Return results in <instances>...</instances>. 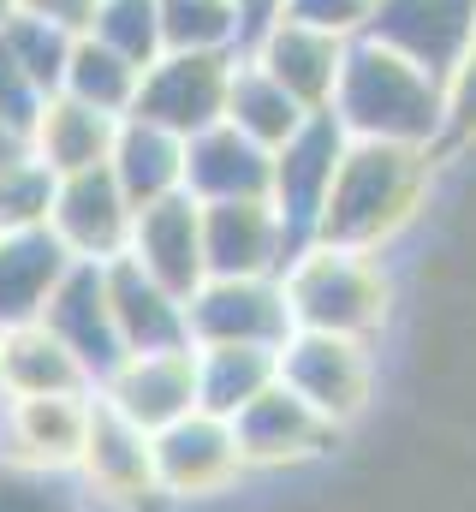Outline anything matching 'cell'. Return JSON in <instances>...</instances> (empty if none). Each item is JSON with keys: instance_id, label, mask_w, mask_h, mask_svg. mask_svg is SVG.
<instances>
[{"instance_id": "cell-18", "label": "cell", "mask_w": 476, "mask_h": 512, "mask_svg": "<svg viewBox=\"0 0 476 512\" xmlns=\"http://www.w3.org/2000/svg\"><path fill=\"white\" fill-rule=\"evenodd\" d=\"M78 483L108 501V507H143L149 495H161L155 483V447L137 423H125L96 399V423H90V447L78 459Z\"/></svg>"}, {"instance_id": "cell-20", "label": "cell", "mask_w": 476, "mask_h": 512, "mask_svg": "<svg viewBox=\"0 0 476 512\" xmlns=\"http://www.w3.org/2000/svg\"><path fill=\"white\" fill-rule=\"evenodd\" d=\"M102 268H108V304H114V328H119V346L125 352H173V346H191V322H185V298L179 292H167L131 256H114Z\"/></svg>"}, {"instance_id": "cell-37", "label": "cell", "mask_w": 476, "mask_h": 512, "mask_svg": "<svg viewBox=\"0 0 476 512\" xmlns=\"http://www.w3.org/2000/svg\"><path fill=\"white\" fill-rule=\"evenodd\" d=\"M238 6H244V18H250V36H256V30L274 18V6H280V0H238Z\"/></svg>"}, {"instance_id": "cell-35", "label": "cell", "mask_w": 476, "mask_h": 512, "mask_svg": "<svg viewBox=\"0 0 476 512\" xmlns=\"http://www.w3.org/2000/svg\"><path fill=\"white\" fill-rule=\"evenodd\" d=\"M441 143H476V48L441 78Z\"/></svg>"}, {"instance_id": "cell-12", "label": "cell", "mask_w": 476, "mask_h": 512, "mask_svg": "<svg viewBox=\"0 0 476 512\" xmlns=\"http://www.w3.org/2000/svg\"><path fill=\"white\" fill-rule=\"evenodd\" d=\"M96 423V393H24L0 399L6 459L42 465V471H78Z\"/></svg>"}, {"instance_id": "cell-40", "label": "cell", "mask_w": 476, "mask_h": 512, "mask_svg": "<svg viewBox=\"0 0 476 512\" xmlns=\"http://www.w3.org/2000/svg\"><path fill=\"white\" fill-rule=\"evenodd\" d=\"M0 399H6V387H0Z\"/></svg>"}, {"instance_id": "cell-6", "label": "cell", "mask_w": 476, "mask_h": 512, "mask_svg": "<svg viewBox=\"0 0 476 512\" xmlns=\"http://www.w3.org/2000/svg\"><path fill=\"white\" fill-rule=\"evenodd\" d=\"M346 126L334 114H310L304 126L292 131L280 149H274V185H268V203L280 209V227L286 239L304 251L316 239V221H322V203L334 191V173H340V155H346Z\"/></svg>"}, {"instance_id": "cell-2", "label": "cell", "mask_w": 476, "mask_h": 512, "mask_svg": "<svg viewBox=\"0 0 476 512\" xmlns=\"http://www.w3.org/2000/svg\"><path fill=\"white\" fill-rule=\"evenodd\" d=\"M328 114L346 126V137L441 149V78L423 72L417 60L393 54L387 42L357 36L346 48V72H340Z\"/></svg>"}, {"instance_id": "cell-29", "label": "cell", "mask_w": 476, "mask_h": 512, "mask_svg": "<svg viewBox=\"0 0 476 512\" xmlns=\"http://www.w3.org/2000/svg\"><path fill=\"white\" fill-rule=\"evenodd\" d=\"M84 36L119 48L131 66H149V60L167 54V42H161V0H96V18H90Z\"/></svg>"}, {"instance_id": "cell-16", "label": "cell", "mask_w": 476, "mask_h": 512, "mask_svg": "<svg viewBox=\"0 0 476 512\" xmlns=\"http://www.w3.org/2000/svg\"><path fill=\"white\" fill-rule=\"evenodd\" d=\"M42 322L72 346V358L90 370L96 387L108 382V370L125 358L119 328H114V304H108V268H102V262H72L66 280L54 286Z\"/></svg>"}, {"instance_id": "cell-39", "label": "cell", "mask_w": 476, "mask_h": 512, "mask_svg": "<svg viewBox=\"0 0 476 512\" xmlns=\"http://www.w3.org/2000/svg\"><path fill=\"white\" fill-rule=\"evenodd\" d=\"M6 18H18V0H0V24H6Z\"/></svg>"}, {"instance_id": "cell-8", "label": "cell", "mask_w": 476, "mask_h": 512, "mask_svg": "<svg viewBox=\"0 0 476 512\" xmlns=\"http://www.w3.org/2000/svg\"><path fill=\"white\" fill-rule=\"evenodd\" d=\"M191 346H286L292 310L280 280H203L185 298Z\"/></svg>"}, {"instance_id": "cell-32", "label": "cell", "mask_w": 476, "mask_h": 512, "mask_svg": "<svg viewBox=\"0 0 476 512\" xmlns=\"http://www.w3.org/2000/svg\"><path fill=\"white\" fill-rule=\"evenodd\" d=\"M0 36L12 42V54H18V66L36 78V90L42 96H54L60 90V78H66V60H72V42L78 36H66V30H54V24H42V18H6L0 24Z\"/></svg>"}, {"instance_id": "cell-30", "label": "cell", "mask_w": 476, "mask_h": 512, "mask_svg": "<svg viewBox=\"0 0 476 512\" xmlns=\"http://www.w3.org/2000/svg\"><path fill=\"white\" fill-rule=\"evenodd\" d=\"M90 489L78 483V471H42V465H18L0 459V512H84Z\"/></svg>"}, {"instance_id": "cell-3", "label": "cell", "mask_w": 476, "mask_h": 512, "mask_svg": "<svg viewBox=\"0 0 476 512\" xmlns=\"http://www.w3.org/2000/svg\"><path fill=\"white\" fill-rule=\"evenodd\" d=\"M280 292H286L292 328L352 334V340H369L387 322V304H393V286H387L375 251L322 245V239H310L280 268Z\"/></svg>"}, {"instance_id": "cell-34", "label": "cell", "mask_w": 476, "mask_h": 512, "mask_svg": "<svg viewBox=\"0 0 476 512\" xmlns=\"http://www.w3.org/2000/svg\"><path fill=\"white\" fill-rule=\"evenodd\" d=\"M42 90H36V78L18 66V54H12V42L0 36V126L18 131V137H30L36 126V114H42Z\"/></svg>"}, {"instance_id": "cell-36", "label": "cell", "mask_w": 476, "mask_h": 512, "mask_svg": "<svg viewBox=\"0 0 476 512\" xmlns=\"http://www.w3.org/2000/svg\"><path fill=\"white\" fill-rule=\"evenodd\" d=\"M18 12L24 18H42V24H54L66 36H84L90 18H96V0H18Z\"/></svg>"}, {"instance_id": "cell-24", "label": "cell", "mask_w": 476, "mask_h": 512, "mask_svg": "<svg viewBox=\"0 0 476 512\" xmlns=\"http://www.w3.org/2000/svg\"><path fill=\"white\" fill-rule=\"evenodd\" d=\"M108 167H114L119 191L131 197V209H149V203L185 191V137L149 126V120H119Z\"/></svg>"}, {"instance_id": "cell-11", "label": "cell", "mask_w": 476, "mask_h": 512, "mask_svg": "<svg viewBox=\"0 0 476 512\" xmlns=\"http://www.w3.org/2000/svg\"><path fill=\"white\" fill-rule=\"evenodd\" d=\"M149 447H155V483H161V495H173V501L221 495L238 471H244L233 423L215 417V411H191V417L167 423L161 435H149Z\"/></svg>"}, {"instance_id": "cell-25", "label": "cell", "mask_w": 476, "mask_h": 512, "mask_svg": "<svg viewBox=\"0 0 476 512\" xmlns=\"http://www.w3.org/2000/svg\"><path fill=\"white\" fill-rule=\"evenodd\" d=\"M280 382V346H197V405L233 423Z\"/></svg>"}, {"instance_id": "cell-23", "label": "cell", "mask_w": 476, "mask_h": 512, "mask_svg": "<svg viewBox=\"0 0 476 512\" xmlns=\"http://www.w3.org/2000/svg\"><path fill=\"white\" fill-rule=\"evenodd\" d=\"M0 387L6 399L24 393H96L90 370L72 358V346L48 322H24L0 334Z\"/></svg>"}, {"instance_id": "cell-17", "label": "cell", "mask_w": 476, "mask_h": 512, "mask_svg": "<svg viewBox=\"0 0 476 512\" xmlns=\"http://www.w3.org/2000/svg\"><path fill=\"white\" fill-rule=\"evenodd\" d=\"M233 435L244 465H298V459L328 453L340 429L328 417H316L286 382H274L262 399H250L233 417Z\"/></svg>"}, {"instance_id": "cell-14", "label": "cell", "mask_w": 476, "mask_h": 512, "mask_svg": "<svg viewBox=\"0 0 476 512\" xmlns=\"http://www.w3.org/2000/svg\"><path fill=\"white\" fill-rule=\"evenodd\" d=\"M346 48H352V42L328 36V30H310V24H298V18H268V24L250 36L244 54H250L274 84H286L310 114H328V108H334V90H340V72H346Z\"/></svg>"}, {"instance_id": "cell-38", "label": "cell", "mask_w": 476, "mask_h": 512, "mask_svg": "<svg viewBox=\"0 0 476 512\" xmlns=\"http://www.w3.org/2000/svg\"><path fill=\"white\" fill-rule=\"evenodd\" d=\"M18 149H24V137H18V131H6V126H0V167H6V161H12Z\"/></svg>"}, {"instance_id": "cell-19", "label": "cell", "mask_w": 476, "mask_h": 512, "mask_svg": "<svg viewBox=\"0 0 476 512\" xmlns=\"http://www.w3.org/2000/svg\"><path fill=\"white\" fill-rule=\"evenodd\" d=\"M268 185H274V149L244 137L233 120H215L209 131L185 137V191L197 203L268 197Z\"/></svg>"}, {"instance_id": "cell-1", "label": "cell", "mask_w": 476, "mask_h": 512, "mask_svg": "<svg viewBox=\"0 0 476 512\" xmlns=\"http://www.w3.org/2000/svg\"><path fill=\"white\" fill-rule=\"evenodd\" d=\"M435 149L417 143H375L352 137L334 173V191L322 203L316 239L322 245H352V251H381L393 233H405L429 197Z\"/></svg>"}, {"instance_id": "cell-5", "label": "cell", "mask_w": 476, "mask_h": 512, "mask_svg": "<svg viewBox=\"0 0 476 512\" xmlns=\"http://www.w3.org/2000/svg\"><path fill=\"white\" fill-rule=\"evenodd\" d=\"M280 382L292 387L316 417H328L334 429H346L357 411L369 405V387H375L369 340L292 328V340L280 346Z\"/></svg>"}, {"instance_id": "cell-27", "label": "cell", "mask_w": 476, "mask_h": 512, "mask_svg": "<svg viewBox=\"0 0 476 512\" xmlns=\"http://www.w3.org/2000/svg\"><path fill=\"white\" fill-rule=\"evenodd\" d=\"M137 84H143V66H131L119 48L96 42V36H78L72 42V60H66V78H60L66 96H78V102H90V108L125 120L131 102H137Z\"/></svg>"}, {"instance_id": "cell-28", "label": "cell", "mask_w": 476, "mask_h": 512, "mask_svg": "<svg viewBox=\"0 0 476 512\" xmlns=\"http://www.w3.org/2000/svg\"><path fill=\"white\" fill-rule=\"evenodd\" d=\"M167 48H250V18L238 0H161Z\"/></svg>"}, {"instance_id": "cell-21", "label": "cell", "mask_w": 476, "mask_h": 512, "mask_svg": "<svg viewBox=\"0 0 476 512\" xmlns=\"http://www.w3.org/2000/svg\"><path fill=\"white\" fill-rule=\"evenodd\" d=\"M114 137H119L114 114H102V108H90V102L54 90V96L42 102V114H36V126H30L24 143H30V155H36L54 179H66V173L108 167V161H114Z\"/></svg>"}, {"instance_id": "cell-22", "label": "cell", "mask_w": 476, "mask_h": 512, "mask_svg": "<svg viewBox=\"0 0 476 512\" xmlns=\"http://www.w3.org/2000/svg\"><path fill=\"white\" fill-rule=\"evenodd\" d=\"M78 256L66 251L48 227H30V233H0V334L6 328H24V322H42L54 286L66 280Z\"/></svg>"}, {"instance_id": "cell-4", "label": "cell", "mask_w": 476, "mask_h": 512, "mask_svg": "<svg viewBox=\"0 0 476 512\" xmlns=\"http://www.w3.org/2000/svg\"><path fill=\"white\" fill-rule=\"evenodd\" d=\"M238 54L244 48H167L161 60L143 66L137 102L125 120H149V126L173 131V137H197L215 120H227V90H233Z\"/></svg>"}, {"instance_id": "cell-13", "label": "cell", "mask_w": 476, "mask_h": 512, "mask_svg": "<svg viewBox=\"0 0 476 512\" xmlns=\"http://www.w3.org/2000/svg\"><path fill=\"white\" fill-rule=\"evenodd\" d=\"M363 36L447 78L476 48V0H375V18Z\"/></svg>"}, {"instance_id": "cell-9", "label": "cell", "mask_w": 476, "mask_h": 512, "mask_svg": "<svg viewBox=\"0 0 476 512\" xmlns=\"http://www.w3.org/2000/svg\"><path fill=\"white\" fill-rule=\"evenodd\" d=\"M131 227L137 209L119 191L114 167H90V173H66L54 185V209H48V233L78 256V262H114L131 251Z\"/></svg>"}, {"instance_id": "cell-7", "label": "cell", "mask_w": 476, "mask_h": 512, "mask_svg": "<svg viewBox=\"0 0 476 512\" xmlns=\"http://www.w3.org/2000/svg\"><path fill=\"white\" fill-rule=\"evenodd\" d=\"M96 399L119 411L125 423H137L143 435H161L167 423L203 411L197 405V346H173V352H125L108 382L96 387Z\"/></svg>"}, {"instance_id": "cell-15", "label": "cell", "mask_w": 476, "mask_h": 512, "mask_svg": "<svg viewBox=\"0 0 476 512\" xmlns=\"http://www.w3.org/2000/svg\"><path fill=\"white\" fill-rule=\"evenodd\" d=\"M131 262L143 274H155L167 292L191 298L203 280H209V256H203V203L191 191L179 197H161L149 209H137V227H131Z\"/></svg>"}, {"instance_id": "cell-31", "label": "cell", "mask_w": 476, "mask_h": 512, "mask_svg": "<svg viewBox=\"0 0 476 512\" xmlns=\"http://www.w3.org/2000/svg\"><path fill=\"white\" fill-rule=\"evenodd\" d=\"M54 173L30 155V143L0 167V233H30V227H48V209H54Z\"/></svg>"}, {"instance_id": "cell-26", "label": "cell", "mask_w": 476, "mask_h": 512, "mask_svg": "<svg viewBox=\"0 0 476 512\" xmlns=\"http://www.w3.org/2000/svg\"><path fill=\"white\" fill-rule=\"evenodd\" d=\"M227 120H233L244 137H256L262 149H280L292 131L310 120V108H304L286 84H274L250 54H238L233 90H227Z\"/></svg>"}, {"instance_id": "cell-10", "label": "cell", "mask_w": 476, "mask_h": 512, "mask_svg": "<svg viewBox=\"0 0 476 512\" xmlns=\"http://www.w3.org/2000/svg\"><path fill=\"white\" fill-rule=\"evenodd\" d=\"M203 256L209 280H280L298 245L286 239L280 209L268 197H238V203H203Z\"/></svg>"}, {"instance_id": "cell-33", "label": "cell", "mask_w": 476, "mask_h": 512, "mask_svg": "<svg viewBox=\"0 0 476 512\" xmlns=\"http://www.w3.org/2000/svg\"><path fill=\"white\" fill-rule=\"evenodd\" d=\"M274 18H298L310 30H328L340 42H357L369 30V18H375V0H280Z\"/></svg>"}]
</instances>
